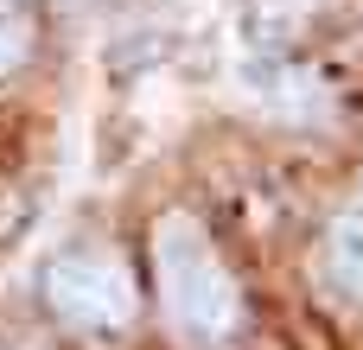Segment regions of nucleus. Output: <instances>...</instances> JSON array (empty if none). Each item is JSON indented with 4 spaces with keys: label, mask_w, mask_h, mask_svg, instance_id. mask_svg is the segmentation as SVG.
Returning a JSON list of instances; mask_svg holds the SVG:
<instances>
[{
    "label": "nucleus",
    "mask_w": 363,
    "mask_h": 350,
    "mask_svg": "<svg viewBox=\"0 0 363 350\" xmlns=\"http://www.w3.org/2000/svg\"><path fill=\"white\" fill-rule=\"evenodd\" d=\"M45 300H51V312H57L64 325H77V332H121V325L134 319V306H140L128 261L108 255V249L57 255V261L45 268Z\"/></svg>",
    "instance_id": "obj_2"
},
{
    "label": "nucleus",
    "mask_w": 363,
    "mask_h": 350,
    "mask_svg": "<svg viewBox=\"0 0 363 350\" xmlns=\"http://www.w3.org/2000/svg\"><path fill=\"white\" fill-rule=\"evenodd\" d=\"M249 96L268 108V115H281V121H319L325 108H332V89L313 77V70H300V64H255L249 70Z\"/></svg>",
    "instance_id": "obj_3"
},
{
    "label": "nucleus",
    "mask_w": 363,
    "mask_h": 350,
    "mask_svg": "<svg viewBox=\"0 0 363 350\" xmlns=\"http://www.w3.org/2000/svg\"><path fill=\"white\" fill-rule=\"evenodd\" d=\"M32 57V19L19 6H0V77H13Z\"/></svg>",
    "instance_id": "obj_5"
},
{
    "label": "nucleus",
    "mask_w": 363,
    "mask_h": 350,
    "mask_svg": "<svg viewBox=\"0 0 363 350\" xmlns=\"http://www.w3.org/2000/svg\"><path fill=\"white\" fill-rule=\"evenodd\" d=\"M332 274H338V287H351L363 300V223H338L332 230Z\"/></svg>",
    "instance_id": "obj_4"
},
{
    "label": "nucleus",
    "mask_w": 363,
    "mask_h": 350,
    "mask_svg": "<svg viewBox=\"0 0 363 350\" xmlns=\"http://www.w3.org/2000/svg\"><path fill=\"white\" fill-rule=\"evenodd\" d=\"M319 6H325V0H249V13H255L262 32H300Z\"/></svg>",
    "instance_id": "obj_6"
},
{
    "label": "nucleus",
    "mask_w": 363,
    "mask_h": 350,
    "mask_svg": "<svg viewBox=\"0 0 363 350\" xmlns=\"http://www.w3.org/2000/svg\"><path fill=\"white\" fill-rule=\"evenodd\" d=\"M153 268H160V300H166V319L198 338V344H223L236 325H242V293H236V274L223 268V255L211 249L204 223L172 210L153 223Z\"/></svg>",
    "instance_id": "obj_1"
}]
</instances>
